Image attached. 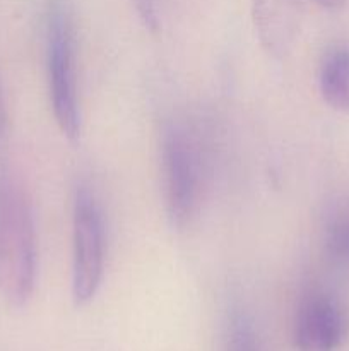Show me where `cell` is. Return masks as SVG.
I'll use <instances>...</instances> for the list:
<instances>
[{"instance_id":"30bf717a","label":"cell","mask_w":349,"mask_h":351,"mask_svg":"<svg viewBox=\"0 0 349 351\" xmlns=\"http://www.w3.org/2000/svg\"><path fill=\"white\" fill-rule=\"evenodd\" d=\"M7 127H9V113H7V103L5 96H3V89L0 86V137L5 136Z\"/></svg>"},{"instance_id":"52a82bcc","label":"cell","mask_w":349,"mask_h":351,"mask_svg":"<svg viewBox=\"0 0 349 351\" xmlns=\"http://www.w3.org/2000/svg\"><path fill=\"white\" fill-rule=\"evenodd\" d=\"M318 89L332 110L349 113V48L335 47L324 55L318 67Z\"/></svg>"},{"instance_id":"9c48e42d","label":"cell","mask_w":349,"mask_h":351,"mask_svg":"<svg viewBox=\"0 0 349 351\" xmlns=\"http://www.w3.org/2000/svg\"><path fill=\"white\" fill-rule=\"evenodd\" d=\"M135 12L139 16L140 24L149 31L151 34H156L159 31V10H157V0H132Z\"/></svg>"},{"instance_id":"8fae6325","label":"cell","mask_w":349,"mask_h":351,"mask_svg":"<svg viewBox=\"0 0 349 351\" xmlns=\"http://www.w3.org/2000/svg\"><path fill=\"white\" fill-rule=\"evenodd\" d=\"M322 9H327V10H337L341 7H344L346 0H315Z\"/></svg>"},{"instance_id":"5b68a950","label":"cell","mask_w":349,"mask_h":351,"mask_svg":"<svg viewBox=\"0 0 349 351\" xmlns=\"http://www.w3.org/2000/svg\"><path fill=\"white\" fill-rule=\"evenodd\" d=\"M348 331V314L342 305L325 293H311L303 298L294 317V346L300 351H337Z\"/></svg>"},{"instance_id":"7a4b0ae2","label":"cell","mask_w":349,"mask_h":351,"mask_svg":"<svg viewBox=\"0 0 349 351\" xmlns=\"http://www.w3.org/2000/svg\"><path fill=\"white\" fill-rule=\"evenodd\" d=\"M159 160L166 218L183 230L198 215L207 182V151L197 127L181 120L164 123Z\"/></svg>"},{"instance_id":"8992f818","label":"cell","mask_w":349,"mask_h":351,"mask_svg":"<svg viewBox=\"0 0 349 351\" xmlns=\"http://www.w3.org/2000/svg\"><path fill=\"white\" fill-rule=\"evenodd\" d=\"M252 19L262 50L283 60L300 34L303 3L301 0H252Z\"/></svg>"},{"instance_id":"6da1fadb","label":"cell","mask_w":349,"mask_h":351,"mask_svg":"<svg viewBox=\"0 0 349 351\" xmlns=\"http://www.w3.org/2000/svg\"><path fill=\"white\" fill-rule=\"evenodd\" d=\"M38 280V237L24 189L0 170V298L12 308L29 304Z\"/></svg>"},{"instance_id":"ba28073f","label":"cell","mask_w":349,"mask_h":351,"mask_svg":"<svg viewBox=\"0 0 349 351\" xmlns=\"http://www.w3.org/2000/svg\"><path fill=\"white\" fill-rule=\"evenodd\" d=\"M226 351H260L252 317L242 307L231 308L226 328Z\"/></svg>"},{"instance_id":"3957f363","label":"cell","mask_w":349,"mask_h":351,"mask_svg":"<svg viewBox=\"0 0 349 351\" xmlns=\"http://www.w3.org/2000/svg\"><path fill=\"white\" fill-rule=\"evenodd\" d=\"M44 57L51 112L62 136L77 144L82 136L77 84V27L70 0H47Z\"/></svg>"},{"instance_id":"277c9868","label":"cell","mask_w":349,"mask_h":351,"mask_svg":"<svg viewBox=\"0 0 349 351\" xmlns=\"http://www.w3.org/2000/svg\"><path fill=\"white\" fill-rule=\"evenodd\" d=\"M106 223L101 202L86 182L75 187L72 201L70 295L75 307H86L98 295L105 278Z\"/></svg>"}]
</instances>
